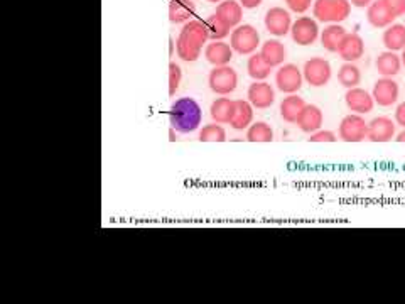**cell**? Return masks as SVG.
<instances>
[{
  "mask_svg": "<svg viewBox=\"0 0 405 304\" xmlns=\"http://www.w3.org/2000/svg\"><path fill=\"white\" fill-rule=\"evenodd\" d=\"M395 19V14L388 9L383 0H373L367 7V21L370 22V26L377 27V29L392 26Z\"/></svg>",
  "mask_w": 405,
  "mask_h": 304,
  "instance_id": "2e32d148",
  "label": "cell"
},
{
  "mask_svg": "<svg viewBox=\"0 0 405 304\" xmlns=\"http://www.w3.org/2000/svg\"><path fill=\"white\" fill-rule=\"evenodd\" d=\"M302 83H304V74L292 63H284L282 66H279L277 74H275V85L286 95H294L302 88Z\"/></svg>",
  "mask_w": 405,
  "mask_h": 304,
  "instance_id": "52a82bcc",
  "label": "cell"
},
{
  "mask_svg": "<svg viewBox=\"0 0 405 304\" xmlns=\"http://www.w3.org/2000/svg\"><path fill=\"white\" fill-rule=\"evenodd\" d=\"M395 124L400 125V127L405 129V102H402L399 106L395 109Z\"/></svg>",
  "mask_w": 405,
  "mask_h": 304,
  "instance_id": "8d00e7d4",
  "label": "cell"
},
{
  "mask_svg": "<svg viewBox=\"0 0 405 304\" xmlns=\"http://www.w3.org/2000/svg\"><path fill=\"white\" fill-rule=\"evenodd\" d=\"M322 120H324V117H322V112H321L320 106L306 105L296 125L302 130V132L314 134L321 129Z\"/></svg>",
  "mask_w": 405,
  "mask_h": 304,
  "instance_id": "d6986e66",
  "label": "cell"
},
{
  "mask_svg": "<svg viewBox=\"0 0 405 304\" xmlns=\"http://www.w3.org/2000/svg\"><path fill=\"white\" fill-rule=\"evenodd\" d=\"M208 85H210L211 92L216 95H230L237 90L238 85V74L237 71L226 66H215L208 74Z\"/></svg>",
  "mask_w": 405,
  "mask_h": 304,
  "instance_id": "5b68a950",
  "label": "cell"
},
{
  "mask_svg": "<svg viewBox=\"0 0 405 304\" xmlns=\"http://www.w3.org/2000/svg\"><path fill=\"white\" fill-rule=\"evenodd\" d=\"M373 100H375L377 105L380 106H392L397 104L400 95L399 83L393 81V78L381 77L379 81L373 85Z\"/></svg>",
  "mask_w": 405,
  "mask_h": 304,
  "instance_id": "8fae6325",
  "label": "cell"
},
{
  "mask_svg": "<svg viewBox=\"0 0 405 304\" xmlns=\"http://www.w3.org/2000/svg\"><path fill=\"white\" fill-rule=\"evenodd\" d=\"M247 141L249 142H272L274 130L267 122H254L247 129Z\"/></svg>",
  "mask_w": 405,
  "mask_h": 304,
  "instance_id": "f546056e",
  "label": "cell"
},
{
  "mask_svg": "<svg viewBox=\"0 0 405 304\" xmlns=\"http://www.w3.org/2000/svg\"><path fill=\"white\" fill-rule=\"evenodd\" d=\"M199 141L201 142H225L226 130L222 127V124H208L204 125L199 132Z\"/></svg>",
  "mask_w": 405,
  "mask_h": 304,
  "instance_id": "1f68e13d",
  "label": "cell"
},
{
  "mask_svg": "<svg viewBox=\"0 0 405 304\" xmlns=\"http://www.w3.org/2000/svg\"><path fill=\"white\" fill-rule=\"evenodd\" d=\"M375 66L381 77L393 78L395 74L400 73V70H402V59H400L399 54L393 53V51H385V53L379 54Z\"/></svg>",
  "mask_w": 405,
  "mask_h": 304,
  "instance_id": "7402d4cb",
  "label": "cell"
},
{
  "mask_svg": "<svg viewBox=\"0 0 405 304\" xmlns=\"http://www.w3.org/2000/svg\"><path fill=\"white\" fill-rule=\"evenodd\" d=\"M395 125V120H392L390 117H375L372 122H368L367 139L377 144L392 141L397 136Z\"/></svg>",
  "mask_w": 405,
  "mask_h": 304,
  "instance_id": "4fadbf2b",
  "label": "cell"
},
{
  "mask_svg": "<svg viewBox=\"0 0 405 304\" xmlns=\"http://www.w3.org/2000/svg\"><path fill=\"white\" fill-rule=\"evenodd\" d=\"M204 22H206L210 39H213V41H222V39H225L226 35L230 34V27H228L222 19L216 17L215 14L210 15V17H208Z\"/></svg>",
  "mask_w": 405,
  "mask_h": 304,
  "instance_id": "4dcf8cb0",
  "label": "cell"
},
{
  "mask_svg": "<svg viewBox=\"0 0 405 304\" xmlns=\"http://www.w3.org/2000/svg\"><path fill=\"white\" fill-rule=\"evenodd\" d=\"M367 134L368 122H365V118L358 113L346 115L338 129V136L345 142H361L367 139Z\"/></svg>",
  "mask_w": 405,
  "mask_h": 304,
  "instance_id": "9c48e42d",
  "label": "cell"
},
{
  "mask_svg": "<svg viewBox=\"0 0 405 304\" xmlns=\"http://www.w3.org/2000/svg\"><path fill=\"white\" fill-rule=\"evenodd\" d=\"M395 141H397V142H405V129H404L400 134H397V136H395Z\"/></svg>",
  "mask_w": 405,
  "mask_h": 304,
  "instance_id": "ab89813d",
  "label": "cell"
},
{
  "mask_svg": "<svg viewBox=\"0 0 405 304\" xmlns=\"http://www.w3.org/2000/svg\"><path fill=\"white\" fill-rule=\"evenodd\" d=\"M238 2L242 3L243 9H257L262 3V0H238Z\"/></svg>",
  "mask_w": 405,
  "mask_h": 304,
  "instance_id": "74e56055",
  "label": "cell"
},
{
  "mask_svg": "<svg viewBox=\"0 0 405 304\" xmlns=\"http://www.w3.org/2000/svg\"><path fill=\"white\" fill-rule=\"evenodd\" d=\"M210 39L206 22L204 21H188L181 29L176 42V51L183 61L192 63L199 58L203 46Z\"/></svg>",
  "mask_w": 405,
  "mask_h": 304,
  "instance_id": "6da1fadb",
  "label": "cell"
},
{
  "mask_svg": "<svg viewBox=\"0 0 405 304\" xmlns=\"http://www.w3.org/2000/svg\"><path fill=\"white\" fill-rule=\"evenodd\" d=\"M230 46L237 54H254L261 46V34L250 24H240L230 35Z\"/></svg>",
  "mask_w": 405,
  "mask_h": 304,
  "instance_id": "277c9868",
  "label": "cell"
},
{
  "mask_svg": "<svg viewBox=\"0 0 405 304\" xmlns=\"http://www.w3.org/2000/svg\"><path fill=\"white\" fill-rule=\"evenodd\" d=\"M302 74H304V81H308L311 86L320 88V86L328 85V81L331 80L333 70L328 59L316 56L306 61L304 68H302Z\"/></svg>",
  "mask_w": 405,
  "mask_h": 304,
  "instance_id": "8992f818",
  "label": "cell"
},
{
  "mask_svg": "<svg viewBox=\"0 0 405 304\" xmlns=\"http://www.w3.org/2000/svg\"><path fill=\"white\" fill-rule=\"evenodd\" d=\"M261 54H262V58L267 61V65H270L272 68H279V66L284 65L286 58H287L286 46L282 45L281 41H275V39H270V41L263 42Z\"/></svg>",
  "mask_w": 405,
  "mask_h": 304,
  "instance_id": "ffe728a7",
  "label": "cell"
},
{
  "mask_svg": "<svg viewBox=\"0 0 405 304\" xmlns=\"http://www.w3.org/2000/svg\"><path fill=\"white\" fill-rule=\"evenodd\" d=\"M338 81L345 86V88H356L361 81V71L355 63H345L338 71Z\"/></svg>",
  "mask_w": 405,
  "mask_h": 304,
  "instance_id": "f1b7e54d",
  "label": "cell"
},
{
  "mask_svg": "<svg viewBox=\"0 0 405 304\" xmlns=\"http://www.w3.org/2000/svg\"><path fill=\"white\" fill-rule=\"evenodd\" d=\"M400 59H402V66H405V47L402 49V56H400Z\"/></svg>",
  "mask_w": 405,
  "mask_h": 304,
  "instance_id": "60d3db41",
  "label": "cell"
},
{
  "mask_svg": "<svg viewBox=\"0 0 405 304\" xmlns=\"http://www.w3.org/2000/svg\"><path fill=\"white\" fill-rule=\"evenodd\" d=\"M387 3V7L390 9L395 17H400V15H405V0H383Z\"/></svg>",
  "mask_w": 405,
  "mask_h": 304,
  "instance_id": "d590c367",
  "label": "cell"
},
{
  "mask_svg": "<svg viewBox=\"0 0 405 304\" xmlns=\"http://www.w3.org/2000/svg\"><path fill=\"white\" fill-rule=\"evenodd\" d=\"M306 105L308 104L299 95H287L281 104V117L284 118V122H289V124H297Z\"/></svg>",
  "mask_w": 405,
  "mask_h": 304,
  "instance_id": "cb8c5ba5",
  "label": "cell"
},
{
  "mask_svg": "<svg viewBox=\"0 0 405 304\" xmlns=\"http://www.w3.org/2000/svg\"><path fill=\"white\" fill-rule=\"evenodd\" d=\"M206 2H210V3H220V2H223V0H206Z\"/></svg>",
  "mask_w": 405,
  "mask_h": 304,
  "instance_id": "b9f144b4",
  "label": "cell"
},
{
  "mask_svg": "<svg viewBox=\"0 0 405 304\" xmlns=\"http://www.w3.org/2000/svg\"><path fill=\"white\" fill-rule=\"evenodd\" d=\"M203 118V110L195 98H178L169 110L171 129L179 134H191L199 127Z\"/></svg>",
  "mask_w": 405,
  "mask_h": 304,
  "instance_id": "7a4b0ae2",
  "label": "cell"
},
{
  "mask_svg": "<svg viewBox=\"0 0 405 304\" xmlns=\"http://www.w3.org/2000/svg\"><path fill=\"white\" fill-rule=\"evenodd\" d=\"M263 22H265V29L275 38H282V35L289 34L290 27H292L290 14L282 7H272V9L267 10Z\"/></svg>",
  "mask_w": 405,
  "mask_h": 304,
  "instance_id": "30bf717a",
  "label": "cell"
},
{
  "mask_svg": "<svg viewBox=\"0 0 405 304\" xmlns=\"http://www.w3.org/2000/svg\"><path fill=\"white\" fill-rule=\"evenodd\" d=\"M196 7L191 0H171L169 2V21L172 24H186L195 15Z\"/></svg>",
  "mask_w": 405,
  "mask_h": 304,
  "instance_id": "603a6c76",
  "label": "cell"
},
{
  "mask_svg": "<svg viewBox=\"0 0 405 304\" xmlns=\"http://www.w3.org/2000/svg\"><path fill=\"white\" fill-rule=\"evenodd\" d=\"M272 66L267 65L265 59L262 58L261 53L250 54L249 61H247V71H249L250 78L255 81H265L272 73Z\"/></svg>",
  "mask_w": 405,
  "mask_h": 304,
  "instance_id": "83f0119b",
  "label": "cell"
},
{
  "mask_svg": "<svg viewBox=\"0 0 405 304\" xmlns=\"http://www.w3.org/2000/svg\"><path fill=\"white\" fill-rule=\"evenodd\" d=\"M346 35V29L340 24H329L328 27H324V31L320 34L321 45L326 51L329 53H338V47H340L341 41Z\"/></svg>",
  "mask_w": 405,
  "mask_h": 304,
  "instance_id": "4316f807",
  "label": "cell"
},
{
  "mask_svg": "<svg viewBox=\"0 0 405 304\" xmlns=\"http://www.w3.org/2000/svg\"><path fill=\"white\" fill-rule=\"evenodd\" d=\"M383 46L387 51H402L405 47V24H392V26L385 27V33L381 35Z\"/></svg>",
  "mask_w": 405,
  "mask_h": 304,
  "instance_id": "d4e9b609",
  "label": "cell"
},
{
  "mask_svg": "<svg viewBox=\"0 0 405 304\" xmlns=\"http://www.w3.org/2000/svg\"><path fill=\"white\" fill-rule=\"evenodd\" d=\"M210 113L216 124H230L235 113V100H230L226 97L216 98L211 104Z\"/></svg>",
  "mask_w": 405,
  "mask_h": 304,
  "instance_id": "484cf974",
  "label": "cell"
},
{
  "mask_svg": "<svg viewBox=\"0 0 405 304\" xmlns=\"http://www.w3.org/2000/svg\"><path fill=\"white\" fill-rule=\"evenodd\" d=\"M215 15L222 19L228 27H238L243 19V7L238 0H223L216 6Z\"/></svg>",
  "mask_w": 405,
  "mask_h": 304,
  "instance_id": "e0dca14e",
  "label": "cell"
},
{
  "mask_svg": "<svg viewBox=\"0 0 405 304\" xmlns=\"http://www.w3.org/2000/svg\"><path fill=\"white\" fill-rule=\"evenodd\" d=\"M336 141V136H334V132L331 130H317V132L311 134L309 137V142H334Z\"/></svg>",
  "mask_w": 405,
  "mask_h": 304,
  "instance_id": "e575fe53",
  "label": "cell"
},
{
  "mask_svg": "<svg viewBox=\"0 0 405 304\" xmlns=\"http://www.w3.org/2000/svg\"><path fill=\"white\" fill-rule=\"evenodd\" d=\"M254 124V105L249 100H235V113L230 125L235 130H245Z\"/></svg>",
  "mask_w": 405,
  "mask_h": 304,
  "instance_id": "44dd1931",
  "label": "cell"
},
{
  "mask_svg": "<svg viewBox=\"0 0 405 304\" xmlns=\"http://www.w3.org/2000/svg\"><path fill=\"white\" fill-rule=\"evenodd\" d=\"M249 102L254 105V109L265 110L270 109L275 102V92L272 86L267 81H254L249 86Z\"/></svg>",
  "mask_w": 405,
  "mask_h": 304,
  "instance_id": "5bb4252c",
  "label": "cell"
},
{
  "mask_svg": "<svg viewBox=\"0 0 405 304\" xmlns=\"http://www.w3.org/2000/svg\"><path fill=\"white\" fill-rule=\"evenodd\" d=\"M372 2H373V0H349V3H352V6L360 7V9H363V7H368Z\"/></svg>",
  "mask_w": 405,
  "mask_h": 304,
  "instance_id": "f35d334b",
  "label": "cell"
},
{
  "mask_svg": "<svg viewBox=\"0 0 405 304\" xmlns=\"http://www.w3.org/2000/svg\"><path fill=\"white\" fill-rule=\"evenodd\" d=\"M233 53H235L233 47L228 45V42L213 41L211 45L206 46V49H204V58H206V61L213 66H226L230 65Z\"/></svg>",
  "mask_w": 405,
  "mask_h": 304,
  "instance_id": "ac0fdd59",
  "label": "cell"
},
{
  "mask_svg": "<svg viewBox=\"0 0 405 304\" xmlns=\"http://www.w3.org/2000/svg\"><path fill=\"white\" fill-rule=\"evenodd\" d=\"M289 10L296 12V14H306L314 3V0H286Z\"/></svg>",
  "mask_w": 405,
  "mask_h": 304,
  "instance_id": "836d02e7",
  "label": "cell"
},
{
  "mask_svg": "<svg viewBox=\"0 0 405 304\" xmlns=\"http://www.w3.org/2000/svg\"><path fill=\"white\" fill-rule=\"evenodd\" d=\"M313 14L320 22L340 24L352 14V3L349 0H314Z\"/></svg>",
  "mask_w": 405,
  "mask_h": 304,
  "instance_id": "3957f363",
  "label": "cell"
},
{
  "mask_svg": "<svg viewBox=\"0 0 405 304\" xmlns=\"http://www.w3.org/2000/svg\"><path fill=\"white\" fill-rule=\"evenodd\" d=\"M346 106L352 110L353 113L358 115H367L375 106V100H373V95L368 93L365 88H349L345 95Z\"/></svg>",
  "mask_w": 405,
  "mask_h": 304,
  "instance_id": "7c38bea8",
  "label": "cell"
},
{
  "mask_svg": "<svg viewBox=\"0 0 405 304\" xmlns=\"http://www.w3.org/2000/svg\"><path fill=\"white\" fill-rule=\"evenodd\" d=\"M338 54L345 63H355L365 54V41L356 33H346L338 47Z\"/></svg>",
  "mask_w": 405,
  "mask_h": 304,
  "instance_id": "9a60e30c",
  "label": "cell"
},
{
  "mask_svg": "<svg viewBox=\"0 0 405 304\" xmlns=\"http://www.w3.org/2000/svg\"><path fill=\"white\" fill-rule=\"evenodd\" d=\"M290 34H292V41L296 45L313 46L317 41V38H320V26H317L316 19L302 15V17L292 22Z\"/></svg>",
  "mask_w": 405,
  "mask_h": 304,
  "instance_id": "ba28073f",
  "label": "cell"
},
{
  "mask_svg": "<svg viewBox=\"0 0 405 304\" xmlns=\"http://www.w3.org/2000/svg\"><path fill=\"white\" fill-rule=\"evenodd\" d=\"M181 78H183V73H181L179 66L176 63H169V95L171 97H174L176 92H178Z\"/></svg>",
  "mask_w": 405,
  "mask_h": 304,
  "instance_id": "d6a6232c",
  "label": "cell"
}]
</instances>
